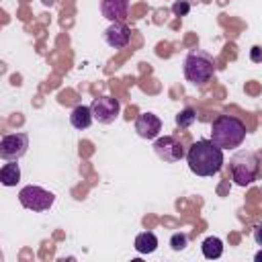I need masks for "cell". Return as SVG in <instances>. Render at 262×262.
Instances as JSON below:
<instances>
[{
  "instance_id": "8",
  "label": "cell",
  "mask_w": 262,
  "mask_h": 262,
  "mask_svg": "<svg viewBox=\"0 0 262 262\" xmlns=\"http://www.w3.org/2000/svg\"><path fill=\"white\" fill-rule=\"evenodd\" d=\"M90 108H92L94 121H98V123H102V125H108V123H113V121L119 117L121 104H119V100L113 98V96H100V98H94V100H92Z\"/></svg>"
},
{
  "instance_id": "10",
  "label": "cell",
  "mask_w": 262,
  "mask_h": 262,
  "mask_svg": "<svg viewBox=\"0 0 262 262\" xmlns=\"http://www.w3.org/2000/svg\"><path fill=\"white\" fill-rule=\"evenodd\" d=\"M135 131L143 139H156L158 133L162 131V121L154 113H141L135 119Z\"/></svg>"
},
{
  "instance_id": "19",
  "label": "cell",
  "mask_w": 262,
  "mask_h": 262,
  "mask_svg": "<svg viewBox=\"0 0 262 262\" xmlns=\"http://www.w3.org/2000/svg\"><path fill=\"white\" fill-rule=\"evenodd\" d=\"M250 59H252L254 63H262V47H260V45H254V47L250 49Z\"/></svg>"
},
{
  "instance_id": "12",
  "label": "cell",
  "mask_w": 262,
  "mask_h": 262,
  "mask_svg": "<svg viewBox=\"0 0 262 262\" xmlns=\"http://www.w3.org/2000/svg\"><path fill=\"white\" fill-rule=\"evenodd\" d=\"M92 121H94V117H92V108H90V106L78 104V106H74L72 113H70V123H72V127L78 129V131L88 129V127L92 125Z\"/></svg>"
},
{
  "instance_id": "15",
  "label": "cell",
  "mask_w": 262,
  "mask_h": 262,
  "mask_svg": "<svg viewBox=\"0 0 262 262\" xmlns=\"http://www.w3.org/2000/svg\"><path fill=\"white\" fill-rule=\"evenodd\" d=\"M156 248H158V237H156V233L143 231V233H139V235L135 237V250H137L139 254H151V252H156Z\"/></svg>"
},
{
  "instance_id": "7",
  "label": "cell",
  "mask_w": 262,
  "mask_h": 262,
  "mask_svg": "<svg viewBox=\"0 0 262 262\" xmlns=\"http://www.w3.org/2000/svg\"><path fill=\"white\" fill-rule=\"evenodd\" d=\"M154 151H156V156H158L162 162H170V164H172V162H178V160H182V158L186 156L182 143H180L176 137H172V135L158 137V139L154 141Z\"/></svg>"
},
{
  "instance_id": "6",
  "label": "cell",
  "mask_w": 262,
  "mask_h": 262,
  "mask_svg": "<svg viewBox=\"0 0 262 262\" xmlns=\"http://www.w3.org/2000/svg\"><path fill=\"white\" fill-rule=\"evenodd\" d=\"M29 149L27 133H8L0 139V158L6 162H18Z\"/></svg>"
},
{
  "instance_id": "3",
  "label": "cell",
  "mask_w": 262,
  "mask_h": 262,
  "mask_svg": "<svg viewBox=\"0 0 262 262\" xmlns=\"http://www.w3.org/2000/svg\"><path fill=\"white\" fill-rule=\"evenodd\" d=\"M182 74L184 78L194 84V86H203L207 84L213 76H215V59L213 55H209L203 49H192L182 63Z\"/></svg>"
},
{
  "instance_id": "18",
  "label": "cell",
  "mask_w": 262,
  "mask_h": 262,
  "mask_svg": "<svg viewBox=\"0 0 262 262\" xmlns=\"http://www.w3.org/2000/svg\"><path fill=\"white\" fill-rule=\"evenodd\" d=\"M172 12H174V16H186L190 12V4L186 0H176L172 4Z\"/></svg>"
},
{
  "instance_id": "13",
  "label": "cell",
  "mask_w": 262,
  "mask_h": 262,
  "mask_svg": "<svg viewBox=\"0 0 262 262\" xmlns=\"http://www.w3.org/2000/svg\"><path fill=\"white\" fill-rule=\"evenodd\" d=\"M201 250H203V256L207 260H215V258H219L223 254V242L219 237H215V235H209V237L203 239Z\"/></svg>"
},
{
  "instance_id": "16",
  "label": "cell",
  "mask_w": 262,
  "mask_h": 262,
  "mask_svg": "<svg viewBox=\"0 0 262 262\" xmlns=\"http://www.w3.org/2000/svg\"><path fill=\"white\" fill-rule=\"evenodd\" d=\"M194 121H196V113H194L192 108H182V111L176 115V125H178L180 129L190 127Z\"/></svg>"
},
{
  "instance_id": "2",
  "label": "cell",
  "mask_w": 262,
  "mask_h": 262,
  "mask_svg": "<svg viewBox=\"0 0 262 262\" xmlns=\"http://www.w3.org/2000/svg\"><path fill=\"white\" fill-rule=\"evenodd\" d=\"M246 139V125L242 119L231 115H219L211 125V141L221 149L239 147Z\"/></svg>"
},
{
  "instance_id": "1",
  "label": "cell",
  "mask_w": 262,
  "mask_h": 262,
  "mask_svg": "<svg viewBox=\"0 0 262 262\" xmlns=\"http://www.w3.org/2000/svg\"><path fill=\"white\" fill-rule=\"evenodd\" d=\"M186 164L196 176H213L223 166V149L211 139H199L188 147Z\"/></svg>"
},
{
  "instance_id": "5",
  "label": "cell",
  "mask_w": 262,
  "mask_h": 262,
  "mask_svg": "<svg viewBox=\"0 0 262 262\" xmlns=\"http://www.w3.org/2000/svg\"><path fill=\"white\" fill-rule=\"evenodd\" d=\"M18 203L29 209V211H35V213H43V211H49L55 203V194L43 186H37V184H29V186H23L20 192H18Z\"/></svg>"
},
{
  "instance_id": "21",
  "label": "cell",
  "mask_w": 262,
  "mask_h": 262,
  "mask_svg": "<svg viewBox=\"0 0 262 262\" xmlns=\"http://www.w3.org/2000/svg\"><path fill=\"white\" fill-rule=\"evenodd\" d=\"M254 260H256V262H262V250H260V252H256V256H254Z\"/></svg>"
},
{
  "instance_id": "20",
  "label": "cell",
  "mask_w": 262,
  "mask_h": 262,
  "mask_svg": "<svg viewBox=\"0 0 262 262\" xmlns=\"http://www.w3.org/2000/svg\"><path fill=\"white\" fill-rule=\"evenodd\" d=\"M252 235H254V242H256V244L262 248V225L254 227V233H252Z\"/></svg>"
},
{
  "instance_id": "4",
  "label": "cell",
  "mask_w": 262,
  "mask_h": 262,
  "mask_svg": "<svg viewBox=\"0 0 262 262\" xmlns=\"http://www.w3.org/2000/svg\"><path fill=\"white\" fill-rule=\"evenodd\" d=\"M258 156L254 151L242 149L237 154H233V158L229 160V174L231 180L237 186H250L256 176H258Z\"/></svg>"
},
{
  "instance_id": "14",
  "label": "cell",
  "mask_w": 262,
  "mask_h": 262,
  "mask_svg": "<svg viewBox=\"0 0 262 262\" xmlns=\"http://www.w3.org/2000/svg\"><path fill=\"white\" fill-rule=\"evenodd\" d=\"M18 180H20V168H18V164L16 162L4 164L2 170H0V182L4 186H16Z\"/></svg>"
},
{
  "instance_id": "11",
  "label": "cell",
  "mask_w": 262,
  "mask_h": 262,
  "mask_svg": "<svg viewBox=\"0 0 262 262\" xmlns=\"http://www.w3.org/2000/svg\"><path fill=\"white\" fill-rule=\"evenodd\" d=\"M100 12L111 23L125 20L129 12V0H100Z\"/></svg>"
},
{
  "instance_id": "9",
  "label": "cell",
  "mask_w": 262,
  "mask_h": 262,
  "mask_svg": "<svg viewBox=\"0 0 262 262\" xmlns=\"http://www.w3.org/2000/svg\"><path fill=\"white\" fill-rule=\"evenodd\" d=\"M104 43L113 49H123L131 41V29L123 20H115L104 29Z\"/></svg>"
},
{
  "instance_id": "17",
  "label": "cell",
  "mask_w": 262,
  "mask_h": 262,
  "mask_svg": "<svg viewBox=\"0 0 262 262\" xmlns=\"http://www.w3.org/2000/svg\"><path fill=\"white\" fill-rule=\"evenodd\" d=\"M188 246V235L186 233H172V237H170V248L174 250V252H180V250H184Z\"/></svg>"
}]
</instances>
